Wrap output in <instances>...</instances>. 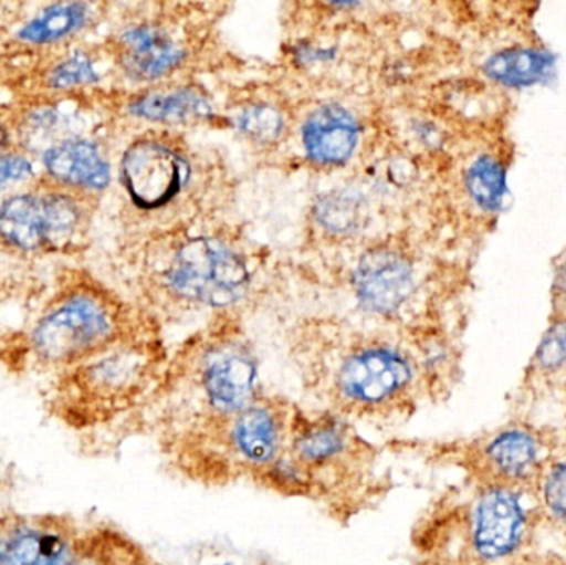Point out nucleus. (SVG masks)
<instances>
[{"label":"nucleus","instance_id":"nucleus-1","mask_svg":"<svg viewBox=\"0 0 566 565\" xmlns=\"http://www.w3.org/2000/svg\"><path fill=\"white\" fill-rule=\"evenodd\" d=\"M542 517L535 488L478 483L439 498L411 533L415 565H505L517 559Z\"/></svg>","mask_w":566,"mask_h":565},{"label":"nucleus","instance_id":"nucleus-2","mask_svg":"<svg viewBox=\"0 0 566 565\" xmlns=\"http://www.w3.org/2000/svg\"><path fill=\"white\" fill-rule=\"evenodd\" d=\"M285 454L298 470L302 500L318 504L339 523L376 506L388 493L378 448L358 425L332 411L298 405Z\"/></svg>","mask_w":566,"mask_h":565},{"label":"nucleus","instance_id":"nucleus-3","mask_svg":"<svg viewBox=\"0 0 566 565\" xmlns=\"http://www.w3.org/2000/svg\"><path fill=\"white\" fill-rule=\"evenodd\" d=\"M296 408L285 397L264 391L235 417L163 448V458L189 483L255 484L285 453Z\"/></svg>","mask_w":566,"mask_h":565},{"label":"nucleus","instance_id":"nucleus-4","mask_svg":"<svg viewBox=\"0 0 566 565\" xmlns=\"http://www.w3.org/2000/svg\"><path fill=\"white\" fill-rule=\"evenodd\" d=\"M308 391L322 410L368 427L409 420L428 395L418 360L385 344L353 348L328 374L308 381Z\"/></svg>","mask_w":566,"mask_h":565},{"label":"nucleus","instance_id":"nucleus-5","mask_svg":"<svg viewBox=\"0 0 566 565\" xmlns=\"http://www.w3.org/2000/svg\"><path fill=\"white\" fill-rule=\"evenodd\" d=\"M158 355L142 344H113L73 367L66 407L76 423L105 425L132 418L161 384Z\"/></svg>","mask_w":566,"mask_h":565},{"label":"nucleus","instance_id":"nucleus-6","mask_svg":"<svg viewBox=\"0 0 566 565\" xmlns=\"http://www.w3.org/2000/svg\"><path fill=\"white\" fill-rule=\"evenodd\" d=\"M116 344V318L108 305L90 294H76L40 318L30 347L40 364L76 367Z\"/></svg>","mask_w":566,"mask_h":565},{"label":"nucleus","instance_id":"nucleus-7","mask_svg":"<svg viewBox=\"0 0 566 565\" xmlns=\"http://www.w3.org/2000/svg\"><path fill=\"white\" fill-rule=\"evenodd\" d=\"M554 454L544 431L512 421L469 444L464 463L478 483L535 488Z\"/></svg>","mask_w":566,"mask_h":565},{"label":"nucleus","instance_id":"nucleus-8","mask_svg":"<svg viewBox=\"0 0 566 565\" xmlns=\"http://www.w3.org/2000/svg\"><path fill=\"white\" fill-rule=\"evenodd\" d=\"M169 287L196 304L221 307L238 301L249 284L244 261L214 239L186 242L166 272Z\"/></svg>","mask_w":566,"mask_h":565},{"label":"nucleus","instance_id":"nucleus-9","mask_svg":"<svg viewBox=\"0 0 566 565\" xmlns=\"http://www.w3.org/2000/svg\"><path fill=\"white\" fill-rule=\"evenodd\" d=\"M80 218L69 196H13L0 205V239L20 251L55 248L72 239Z\"/></svg>","mask_w":566,"mask_h":565},{"label":"nucleus","instance_id":"nucleus-10","mask_svg":"<svg viewBox=\"0 0 566 565\" xmlns=\"http://www.w3.org/2000/svg\"><path fill=\"white\" fill-rule=\"evenodd\" d=\"M188 159L158 139H139L126 149L122 179L129 199L145 211L163 208L188 185Z\"/></svg>","mask_w":566,"mask_h":565},{"label":"nucleus","instance_id":"nucleus-11","mask_svg":"<svg viewBox=\"0 0 566 565\" xmlns=\"http://www.w3.org/2000/svg\"><path fill=\"white\" fill-rule=\"evenodd\" d=\"M86 551L69 524L52 517L0 524V565H95Z\"/></svg>","mask_w":566,"mask_h":565},{"label":"nucleus","instance_id":"nucleus-12","mask_svg":"<svg viewBox=\"0 0 566 565\" xmlns=\"http://www.w3.org/2000/svg\"><path fill=\"white\" fill-rule=\"evenodd\" d=\"M412 269L399 252L375 249L366 252L355 272V289L361 304L378 314H391L412 292Z\"/></svg>","mask_w":566,"mask_h":565},{"label":"nucleus","instance_id":"nucleus-13","mask_svg":"<svg viewBox=\"0 0 566 565\" xmlns=\"http://www.w3.org/2000/svg\"><path fill=\"white\" fill-rule=\"evenodd\" d=\"M119 62L132 79L155 80L181 63L185 50L161 27L136 25L119 35Z\"/></svg>","mask_w":566,"mask_h":565},{"label":"nucleus","instance_id":"nucleus-14","mask_svg":"<svg viewBox=\"0 0 566 565\" xmlns=\"http://www.w3.org/2000/svg\"><path fill=\"white\" fill-rule=\"evenodd\" d=\"M303 146L312 161L342 165L355 151L358 125L342 106H323L303 125Z\"/></svg>","mask_w":566,"mask_h":565},{"label":"nucleus","instance_id":"nucleus-15","mask_svg":"<svg viewBox=\"0 0 566 565\" xmlns=\"http://www.w3.org/2000/svg\"><path fill=\"white\" fill-rule=\"evenodd\" d=\"M46 171L56 181L73 188L99 191L109 182V165L88 139H65L43 156Z\"/></svg>","mask_w":566,"mask_h":565},{"label":"nucleus","instance_id":"nucleus-16","mask_svg":"<svg viewBox=\"0 0 566 565\" xmlns=\"http://www.w3.org/2000/svg\"><path fill=\"white\" fill-rule=\"evenodd\" d=\"M554 53L542 46H509L501 52L492 53L485 60L482 70L484 75L499 85L507 88H528L541 85L554 73Z\"/></svg>","mask_w":566,"mask_h":565},{"label":"nucleus","instance_id":"nucleus-17","mask_svg":"<svg viewBox=\"0 0 566 565\" xmlns=\"http://www.w3.org/2000/svg\"><path fill=\"white\" fill-rule=\"evenodd\" d=\"M92 15V7L88 3H55L36 13L25 25L20 27L17 36L27 45H52L85 29Z\"/></svg>","mask_w":566,"mask_h":565},{"label":"nucleus","instance_id":"nucleus-18","mask_svg":"<svg viewBox=\"0 0 566 565\" xmlns=\"http://www.w3.org/2000/svg\"><path fill=\"white\" fill-rule=\"evenodd\" d=\"M129 112L149 122L179 123L202 118L209 113V103L195 90L148 93L129 105Z\"/></svg>","mask_w":566,"mask_h":565},{"label":"nucleus","instance_id":"nucleus-19","mask_svg":"<svg viewBox=\"0 0 566 565\" xmlns=\"http://www.w3.org/2000/svg\"><path fill=\"white\" fill-rule=\"evenodd\" d=\"M465 189L482 211H501L507 196V169L504 163L491 155L475 159L465 172Z\"/></svg>","mask_w":566,"mask_h":565},{"label":"nucleus","instance_id":"nucleus-20","mask_svg":"<svg viewBox=\"0 0 566 565\" xmlns=\"http://www.w3.org/2000/svg\"><path fill=\"white\" fill-rule=\"evenodd\" d=\"M542 516L566 534V451L555 453L535 486Z\"/></svg>","mask_w":566,"mask_h":565},{"label":"nucleus","instance_id":"nucleus-21","mask_svg":"<svg viewBox=\"0 0 566 565\" xmlns=\"http://www.w3.org/2000/svg\"><path fill=\"white\" fill-rule=\"evenodd\" d=\"M532 372L544 378L566 374V318H558L545 332L532 358Z\"/></svg>","mask_w":566,"mask_h":565},{"label":"nucleus","instance_id":"nucleus-22","mask_svg":"<svg viewBox=\"0 0 566 565\" xmlns=\"http://www.w3.org/2000/svg\"><path fill=\"white\" fill-rule=\"evenodd\" d=\"M319 221L325 228L333 231H349L358 224L363 216V202L358 196L352 192H333L328 198L319 202Z\"/></svg>","mask_w":566,"mask_h":565},{"label":"nucleus","instance_id":"nucleus-23","mask_svg":"<svg viewBox=\"0 0 566 565\" xmlns=\"http://www.w3.org/2000/svg\"><path fill=\"white\" fill-rule=\"evenodd\" d=\"M98 80L92 59L85 53H72V55L56 63L49 75L46 83L53 90H70L75 86L90 85Z\"/></svg>","mask_w":566,"mask_h":565},{"label":"nucleus","instance_id":"nucleus-24","mask_svg":"<svg viewBox=\"0 0 566 565\" xmlns=\"http://www.w3.org/2000/svg\"><path fill=\"white\" fill-rule=\"evenodd\" d=\"M238 126L245 136L255 142H274L282 133L283 118L272 106L254 105L238 116Z\"/></svg>","mask_w":566,"mask_h":565},{"label":"nucleus","instance_id":"nucleus-25","mask_svg":"<svg viewBox=\"0 0 566 565\" xmlns=\"http://www.w3.org/2000/svg\"><path fill=\"white\" fill-rule=\"evenodd\" d=\"M32 175V165L22 156H9L0 161V189L9 182L20 181Z\"/></svg>","mask_w":566,"mask_h":565},{"label":"nucleus","instance_id":"nucleus-26","mask_svg":"<svg viewBox=\"0 0 566 565\" xmlns=\"http://www.w3.org/2000/svg\"><path fill=\"white\" fill-rule=\"evenodd\" d=\"M555 297L558 305H566V262L558 268L557 278H555Z\"/></svg>","mask_w":566,"mask_h":565},{"label":"nucleus","instance_id":"nucleus-27","mask_svg":"<svg viewBox=\"0 0 566 565\" xmlns=\"http://www.w3.org/2000/svg\"><path fill=\"white\" fill-rule=\"evenodd\" d=\"M3 143H6V132L0 128V149H2Z\"/></svg>","mask_w":566,"mask_h":565},{"label":"nucleus","instance_id":"nucleus-28","mask_svg":"<svg viewBox=\"0 0 566 565\" xmlns=\"http://www.w3.org/2000/svg\"><path fill=\"white\" fill-rule=\"evenodd\" d=\"M214 565H238V564H234V563H219V564H214Z\"/></svg>","mask_w":566,"mask_h":565}]
</instances>
